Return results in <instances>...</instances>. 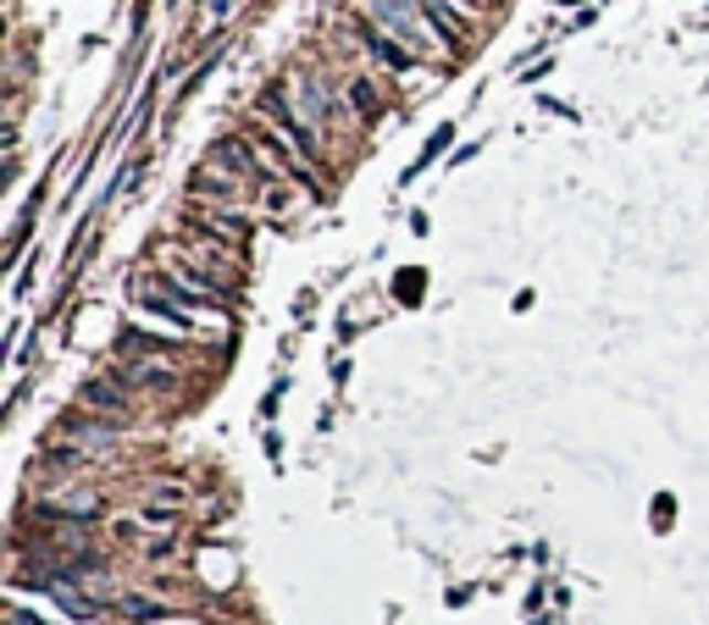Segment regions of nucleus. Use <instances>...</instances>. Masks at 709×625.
Returning a JSON list of instances; mask_svg holds the SVG:
<instances>
[{
    "instance_id": "obj_2",
    "label": "nucleus",
    "mask_w": 709,
    "mask_h": 625,
    "mask_svg": "<svg viewBox=\"0 0 709 625\" xmlns=\"http://www.w3.org/2000/svg\"><path fill=\"white\" fill-rule=\"evenodd\" d=\"M422 12H427V23H433V29H444V40H449V45H466V23L455 18L449 0H422Z\"/></svg>"
},
{
    "instance_id": "obj_1",
    "label": "nucleus",
    "mask_w": 709,
    "mask_h": 625,
    "mask_svg": "<svg viewBox=\"0 0 709 625\" xmlns=\"http://www.w3.org/2000/svg\"><path fill=\"white\" fill-rule=\"evenodd\" d=\"M422 0H372V12L378 18H389L405 40H411V51H427V29H422Z\"/></svg>"
},
{
    "instance_id": "obj_4",
    "label": "nucleus",
    "mask_w": 709,
    "mask_h": 625,
    "mask_svg": "<svg viewBox=\"0 0 709 625\" xmlns=\"http://www.w3.org/2000/svg\"><path fill=\"white\" fill-rule=\"evenodd\" d=\"M123 614H128L134 625H156V619H167L172 608H167V603H156V597H123Z\"/></svg>"
},
{
    "instance_id": "obj_3",
    "label": "nucleus",
    "mask_w": 709,
    "mask_h": 625,
    "mask_svg": "<svg viewBox=\"0 0 709 625\" xmlns=\"http://www.w3.org/2000/svg\"><path fill=\"white\" fill-rule=\"evenodd\" d=\"M84 404L89 410H106V415H123L128 410V393L117 382H84Z\"/></svg>"
}]
</instances>
